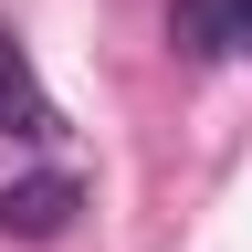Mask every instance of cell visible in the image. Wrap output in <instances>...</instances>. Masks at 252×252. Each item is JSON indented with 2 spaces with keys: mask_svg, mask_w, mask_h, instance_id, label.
<instances>
[{
  "mask_svg": "<svg viewBox=\"0 0 252 252\" xmlns=\"http://www.w3.org/2000/svg\"><path fill=\"white\" fill-rule=\"evenodd\" d=\"M231 21H242V53H252V0H231Z\"/></svg>",
  "mask_w": 252,
  "mask_h": 252,
  "instance_id": "277c9868",
  "label": "cell"
},
{
  "mask_svg": "<svg viewBox=\"0 0 252 252\" xmlns=\"http://www.w3.org/2000/svg\"><path fill=\"white\" fill-rule=\"evenodd\" d=\"M0 137H63V105L42 94V74H32V53H21V32L0 21Z\"/></svg>",
  "mask_w": 252,
  "mask_h": 252,
  "instance_id": "7a4b0ae2",
  "label": "cell"
},
{
  "mask_svg": "<svg viewBox=\"0 0 252 252\" xmlns=\"http://www.w3.org/2000/svg\"><path fill=\"white\" fill-rule=\"evenodd\" d=\"M74 210H84V179H63V168H32V179L0 189V231L11 242H63Z\"/></svg>",
  "mask_w": 252,
  "mask_h": 252,
  "instance_id": "6da1fadb",
  "label": "cell"
},
{
  "mask_svg": "<svg viewBox=\"0 0 252 252\" xmlns=\"http://www.w3.org/2000/svg\"><path fill=\"white\" fill-rule=\"evenodd\" d=\"M168 42H179V63H220L242 42V21H231V0H168Z\"/></svg>",
  "mask_w": 252,
  "mask_h": 252,
  "instance_id": "3957f363",
  "label": "cell"
}]
</instances>
